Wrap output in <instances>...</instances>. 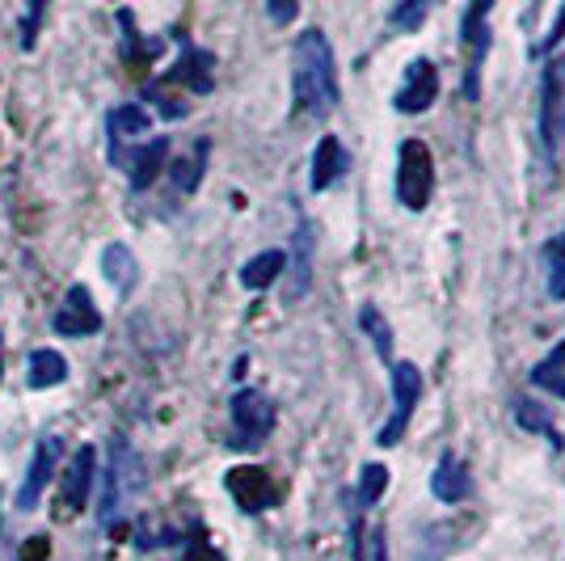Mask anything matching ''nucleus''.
I'll list each match as a JSON object with an SVG mask.
<instances>
[{"label": "nucleus", "mask_w": 565, "mask_h": 561, "mask_svg": "<svg viewBox=\"0 0 565 561\" xmlns=\"http://www.w3.org/2000/svg\"><path fill=\"white\" fill-rule=\"evenodd\" d=\"M292 85H296V106L308 115H329L338 106V68H333V51L321 30H304L296 38Z\"/></svg>", "instance_id": "obj_1"}, {"label": "nucleus", "mask_w": 565, "mask_h": 561, "mask_svg": "<svg viewBox=\"0 0 565 561\" xmlns=\"http://www.w3.org/2000/svg\"><path fill=\"white\" fill-rule=\"evenodd\" d=\"M431 190H435V161H431V148L422 140H405L401 156H397V199L405 211H422L431 203Z\"/></svg>", "instance_id": "obj_2"}, {"label": "nucleus", "mask_w": 565, "mask_h": 561, "mask_svg": "<svg viewBox=\"0 0 565 561\" xmlns=\"http://www.w3.org/2000/svg\"><path fill=\"white\" fill-rule=\"evenodd\" d=\"M417 397H422V372L414 363H405V359H392V418L385 422V431L376 435L380 447H397L401 443V435H405V426H410V418L417 410Z\"/></svg>", "instance_id": "obj_3"}, {"label": "nucleus", "mask_w": 565, "mask_h": 561, "mask_svg": "<svg viewBox=\"0 0 565 561\" xmlns=\"http://www.w3.org/2000/svg\"><path fill=\"white\" fill-rule=\"evenodd\" d=\"M140 486V465H136V452L127 440L110 443V460H106V499H102V524H115L119 519V506Z\"/></svg>", "instance_id": "obj_4"}, {"label": "nucleus", "mask_w": 565, "mask_h": 561, "mask_svg": "<svg viewBox=\"0 0 565 561\" xmlns=\"http://www.w3.org/2000/svg\"><path fill=\"white\" fill-rule=\"evenodd\" d=\"M233 426H237V447H258L274 431V406L267 393L258 388H240L233 393Z\"/></svg>", "instance_id": "obj_5"}, {"label": "nucleus", "mask_w": 565, "mask_h": 561, "mask_svg": "<svg viewBox=\"0 0 565 561\" xmlns=\"http://www.w3.org/2000/svg\"><path fill=\"white\" fill-rule=\"evenodd\" d=\"M435 97H439V72H435V63H431V59H414V63L405 68V85L397 89L392 106H397L401 115H422V110L435 106Z\"/></svg>", "instance_id": "obj_6"}, {"label": "nucleus", "mask_w": 565, "mask_h": 561, "mask_svg": "<svg viewBox=\"0 0 565 561\" xmlns=\"http://www.w3.org/2000/svg\"><path fill=\"white\" fill-rule=\"evenodd\" d=\"M228 490H233L240 511H249V515H258V511H267V506L279 502V490H274V481H270V472L262 465H240V469H233L228 472Z\"/></svg>", "instance_id": "obj_7"}, {"label": "nucleus", "mask_w": 565, "mask_h": 561, "mask_svg": "<svg viewBox=\"0 0 565 561\" xmlns=\"http://www.w3.org/2000/svg\"><path fill=\"white\" fill-rule=\"evenodd\" d=\"M490 9H494V0H469L464 26H460V43L469 47V81H464L469 97H476V68H481L485 47H490Z\"/></svg>", "instance_id": "obj_8"}, {"label": "nucleus", "mask_w": 565, "mask_h": 561, "mask_svg": "<svg viewBox=\"0 0 565 561\" xmlns=\"http://www.w3.org/2000/svg\"><path fill=\"white\" fill-rule=\"evenodd\" d=\"M56 329H60L63 338H90V334L102 329V313H97V304H93L85 283H72L68 288V300H63V308L56 313Z\"/></svg>", "instance_id": "obj_9"}, {"label": "nucleus", "mask_w": 565, "mask_h": 561, "mask_svg": "<svg viewBox=\"0 0 565 561\" xmlns=\"http://www.w3.org/2000/svg\"><path fill=\"white\" fill-rule=\"evenodd\" d=\"M93 477H97V447L93 443H81L68 460V472H63V506L68 511H81L93 494Z\"/></svg>", "instance_id": "obj_10"}, {"label": "nucleus", "mask_w": 565, "mask_h": 561, "mask_svg": "<svg viewBox=\"0 0 565 561\" xmlns=\"http://www.w3.org/2000/svg\"><path fill=\"white\" fill-rule=\"evenodd\" d=\"M60 440H47L34 447V460L31 469H26V481H22V490H17V511H34L38 499H43V490H47V481H51V472H56V460H60Z\"/></svg>", "instance_id": "obj_11"}, {"label": "nucleus", "mask_w": 565, "mask_h": 561, "mask_svg": "<svg viewBox=\"0 0 565 561\" xmlns=\"http://www.w3.org/2000/svg\"><path fill=\"white\" fill-rule=\"evenodd\" d=\"M431 494L439 502H464L473 494V472L460 456H444L439 469L431 477Z\"/></svg>", "instance_id": "obj_12"}, {"label": "nucleus", "mask_w": 565, "mask_h": 561, "mask_svg": "<svg viewBox=\"0 0 565 561\" xmlns=\"http://www.w3.org/2000/svg\"><path fill=\"white\" fill-rule=\"evenodd\" d=\"M342 170H346V152H342V144H338L333 136H326L321 144L313 148V170H308V186H313V195L329 190V186L342 177Z\"/></svg>", "instance_id": "obj_13"}, {"label": "nucleus", "mask_w": 565, "mask_h": 561, "mask_svg": "<svg viewBox=\"0 0 565 561\" xmlns=\"http://www.w3.org/2000/svg\"><path fill=\"white\" fill-rule=\"evenodd\" d=\"M283 270H287V254H283V249H262L258 258H249V262L240 266V288H249V292H267Z\"/></svg>", "instance_id": "obj_14"}, {"label": "nucleus", "mask_w": 565, "mask_h": 561, "mask_svg": "<svg viewBox=\"0 0 565 561\" xmlns=\"http://www.w3.org/2000/svg\"><path fill=\"white\" fill-rule=\"evenodd\" d=\"M68 381V359L60 351H51V347H43V351L31 354V363H26V384H31L34 393H43V388H56V384Z\"/></svg>", "instance_id": "obj_15"}, {"label": "nucleus", "mask_w": 565, "mask_h": 561, "mask_svg": "<svg viewBox=\"0 0 565 561\" xmlns=\"http://www.w3.org/2000/svg\"><path fill=\"white\" fill-rule=\"evenodd\" d=\"M562 81H565V59H557V68H549V72H544V110H540V136H544V148H549V152H553V144H557Z\"/></svg>", "instance_id": "obj_16"}, {"label": "nucleus", "mask_w": 565, "mask_h": 561, "mask_svg": "<svg viewBox=\"0 0 565 561\" xmlns=\"http://www.w3.org/2000/svg\"><path fill=\"white\" fill-rule=\"evenodd\" d=\"M165 161H169V140H152V144L140 148L136 165H131V190H149L165 170Z\"/></svg>", "instance_id": "obj_17"}, {"label": "nucleus", "mask_w": 565, "mask_h": 561, "mask_svg": "<svg viewBox=\"0 0 565 561\" xmlns=\"http://www.w3.org/2000/svg\"><path fill=\"white\" fill-rule=\"evenodd\" d=\"M211 68H215V59H211L208 51H186V56L174 63L169 81H181V85H190L195 93H211Z\"/></svg>", "instance_id": "obj_18"}, {"label": "nucleus", "mask_w": 565, "mask_h": 561, "mask_svg": "<svg viewBox=\"0 0 565 561\" xmlns=\"http://www.w3.org/2000/svg\"><path fill=\"white\" fill-rule=\"evenodd\" d=\"M208 140H199L190 156H178L174 165H169V177H174V186H178L181 195H190V190H199V182H203V170H208Z\"/></svg>", "instance_id": "obj_19"}, {"label": "nucleus", "mask_w": 565, "mask_h": 561, "mask_svg": "<svg viewBox=\"0 0 565 561\" xmlns=\"http://www.w3.org/2000/svg\"><path fill=\"white\" fill-rule=\"evenodd\" d=\"M106 122H110V136H115V140H136V136H149L152 115L144 110V106L127 102V106H115Z\"/></svg>", "instance_id": "obj_20"}, {"label": "nucleus", "mask_w": 565, "mask_h": 561, "mask_svg": "<svg viewBox=\"0 0 565 561\" xmlns=\"http://www.w3.org/2000/svg\"><path fill=\"white\" fill-rule=\"evenodd\" d=\"M102 274H106L115 288H131V283H136V258H131V249L119 245V241H110V245L102 249Z\"/></svg>", "instance_id": "obj_21"}, {"label": "nucleus", "mask_w": 565, "mask_h": 561, "mask_svg": "<svg viewBox=\"0 0 565 561\" xmlns=\"http://www.w3.org/2000/svg\"><path fill=\"white\" fill-rule=\"evenodd\" d=\"M515 418H519V426H523V431L544 435V440H553V447H562V435L553 431V418L544 413L540 401H532V397H519V401H515Z\"/></svg>", "instance_id": "obj_22"}, {"label": "nucleus", "mask_w": 565, "mask_h": 561, "mask_svg": "<svg viewBox=\"0 0 565 561\" xmlns=\"http://www.w3.org/2000/svg\"><path fill=\"white\" fill-rule=\"evenodd\" d=\"M358 329L376 342V354H380V359H392V329H388V322L380 317V308H376V304H363V313H358Z\"/></svg>", "instance_id": "obj_23"}, {"label": "nucleus", "mask_w": 565, "mask_h": 561, "mask_svg": "<svg viewBox=\"0 0 565 561\" xmlns=\"http://www.w3.org/2000/svg\"><path fill=\"white\" fill-rule=\"evenodd\" d=\"M532 384H540V388H553V393H557V397L565 401V342L553 354H549L544 363H535V367H532Z\"/></svg>", "instance_id": "obj_24"}, {"label": "nucleus", "mask_w": 565, "mask_h": 561, "mask_svg": "<svg viewBox=\"0 0 565 561\" xmlns=\"http://www.w3.org/2000/svg\"><path fill=\"white\" fill-rule=\"evenodd\" d=\"M544 258H549V295L565 300V233H557L544 245Z\"/></svg>", "instance_id": "obj_25"}, {"label": "nucleus", "mask_w": 565, "mask_h": 561, "mask_svg": "<svg viewBox=\"0 0 565 561\" xmlns=\"http://www.w3.org/2000/svg\"><path fill=\"white\" fill-rule=\"evenodd\" d=\"M355 561H388V540L380 524L355 531Z\"/></svg>", "instance_id": "obj_26"}, {"label": "nucleus", "mask_w": 565, "mask_h": 561, "mask_svg": "<svg viewBox=\"0 0 565 561\" xmlns=\"http://www.w3.org/2000/svg\"><path fill=\"white\" fill-rule=\"evenodd\" d=\"M385 490H388L385 465H363V472H358V502H363V506H376Z\"/></svg>", "instance_id": "obj_27"}, {"label": "nucleus", "mask_w": 565, "mask_h": 561, "mask_svg": "<svg viewBox=\"0 0 565 561\" xmlns=\"http://www.w3.org/2000/svg\"><path fill=\"white\" fill-rule=\"evenodd\" d=\"M426 13H431V0H401L388 22H392V30H405L410 34V30H417L426 22Z\"/></svg>", "instance_id": "obj_28"}, {"label": "nucleus", "mask_w": 565, "mask_h": 561, "mask_svg": "<svg viewBox=\"0 0 565 561\" xmlns=\"http://www.w3.org/2000/svg\"><path fill=\"white\" fill-rule=\"evenodd\" d=\"M308 249H313V236H308V229H299V245H296V279H292V292H287V300H299V295L308 292Z\"/></svg>", "instance_id": "obj_29"}, {"label": "nucleus", "mask_w": 565, "mask_h": 561, "mask_svg": "<svg viewBox=\"0 0 565 561\" xmlns=\"http://www.w3.org/2000/svg\"><path fill=\"white\" fill-rule=\"evenodd\" d=\"M43 9H47V0H26V26H22V47H26V51L34 47V34H38Z\"/></svg>", "instance_id": "obj_30"}, {"label": "nucleus", "mask_w": 565, "mask_h": 561, "mask_svg": "<svg viewBox=\"0 0 565 561\" xmlns=\"http://www.w3.org/2000/svg\"><path fill=\"white\" fill-rule=\"evenodd\" d=\"M299 13V0H267V17L274 26H287V22H296Z\"/></svg>", "instance_id": "obj_31"}, {"label": "nucleus", "mask_w": 565, "mask_h": 561, "mask_svg": "<svg viewBox=\"0 0 565 561\" xmlns=\"http://www.w3.org/2000/svg\"><path fill=\"white\" fill-rule=\"evenodd\" d=\"M562 38H565V4H562V17H557V26L549 30V34H544V43L535 47V56H549V51H553V47H557Z\"/></svg>", "instance_id": "obj_32"}, {"label": "nucleus", "mask_w": 565, "mask_h": 561, "mask_svg": "<svg viewBox=\"0 0 565 561\" xmlns=\"http://www.w3.org/2000/svg\"><path fill=\"white\" fill-rule=\"evenodd\" d=\"M43 558H47V540H26L22 561H43Z\"/></svg>", "instance_id": "obj_33"}, {"label": "nucleus", "mask_w": 565, "mask_h": 561, "mask_svg": "<svg viewBox=\"0 0 565 561\" xmlns=\"http://www.w3.org/2000/svg\"><path fill=\"white\" fill-rule=\"evenodd\" d=\"M0 351H4V342H0ZM0 376H4V359H0Z\"/></svg>", "instance_id": "obj_34"}]
</instances>
